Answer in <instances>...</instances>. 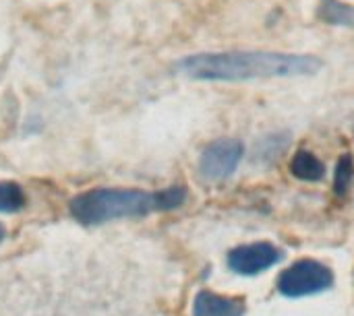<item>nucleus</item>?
<instances>
[{
	"mask_svg": "<svg viewBox=\"0 0 354 316\" xmlns=\"http://www.w3.org/2000/svg\"><path fill=\"white\" fill-rule=\"evenodd\" d=\"M290 172L299 180L317 182L324 178V164L309 151H297V155L290 161Z\"/></svg>",
	"mask_w": 354,
	"mask_h": 316,
	"instance_id": "7",
	"label": "nucleus"
},
{
	"mask_svg": "<svg viewBox=\"0 0 354 316\" xmlns=\"http://www.w3.org/2000/svg\"><path fill=\"white\" fill-rule=\"evenodd\" d=\"M322 19L332 25H348L354 27V6L338 2V0H324Z\"/></svg>",
	"mask_w": 354,
	"mask_h": 316,
	"instance_id": "9",
	"label": "nucleus"
},
{
	"mask_svg": "<svg viewBox=\"0 0 354 316\" xmlns=\"http://www.w3.org/2000/svg\"><path fill=\"white\" fill-rule=\"evenodd\" d=\"M2 240H4V228L0 226V244H2Z\"/></svg>",
	"mask_w": 354,
	"mask_h": 316,
	"instance_id": "11",
	"label": "nucleus"
},
{
	"mask_svg": "<svg viewBox=\"0 0 354 316\" xmlns=\"http://www.w3.org/2000/svg\"><path fill=\"white\" fill-rule=\"evenodd\" d=\"M25 192L17 182L0 180V213H17L25 207Z\"/></svg>",
	"mask_w": 354,
	"mask_h": 316,
	"instance_id": "8",
	"label": "nucleus"
},
{
	"mask_svg": "<svg viewBox=\"0 0 354 316\" xmlns=\"http://www.w3.org/2000/svg\"><path fill=\"white\" fill-rule=\"evenodd\" d=\"M245 300L214 292H199L193 302V316H243Z\"/></svg>",
	"mask_w": 354,
	"mask_h": 316,
	"instance_id": "6",
	"label": "nucleus"
},
{
	"mask_svg": "<svg viewBox=\"0 0 354 316\" xmlns=\"http://www.w3.org/2000/svg\"><path fill=\"white\" fill-rule=\"evenodd\" d=\"M176 72L199 81H253L315 75L322 62L315 56L284 52H207L176 62Z\"/></svg>",
	"mask_w": 354,
	"mask_h": 316,
	"instance_id": "1",
	"label": "nucleus"
},
{
	"mask_svg": "<svg viewBox=\"0 0 354 316\" xmlns=\"http://www.w3.org/2000/svg\"><path fill=\"white\" fill-rule=\"evenodd\" d=\"M187 192L183 186H172L158 192L133 190V188H91L77 195L68 209L71 215L85 224L97 226L106 221L143 217L158 211H170L185 203Z\"/></svg>",
	"mask_w": 354,
	"mask_h": 316,
	"instance_id": "2",
	"label": "nucleus"
},
{
	"mask_svg": "<svg viewBox=\"0 0 354 316\" xmlns=\"http://www.w3.org/2000/svg\"><path fill=\"white\" fill-rule=\"evenodd\" d=\"M354 176V164L351 155H342L338 166H336V178H334V190L338 197L346 195V190L351 188Z\"/></svg>",
	"mask_w": 354,
	"mask_h": 316,
	"instance_id": "10",
	"label": "nucleus"
},
{
	"mask_svg": "<svg viewBox=\"0 0 354 316\" xmlns=\"http://www.w3.org/2000/svg\"><path fill=\"white\" fill-rule=\"evenodd\" d=\"M245 153L243 143L234 141V139H220L214 141L212 145H207L201 153L199 159V172L203 178L207 180H224L228 176L234 174L236 166L241 164Z\"/></svg>",
	"mask_w": 354,
	"mask_h": 316,
	"instance_id": "4",
	"label": "nucleus"
},
{
	"mask_svg": "<svg viewBox=\"0 0 354 316\" xmlns=\"http://www.w3.org/2000/svg\"><path fill=\"white\" fill-rule=\"evenodd\" d=\"M334 284L332 271L317 261H297L278 277V290L286 298H305L328 290Z\"/></svg>",
	"mask_w": 354,
	"mask_h": 316,
	"instance_id": "3",
	"label": "nucleus"
},
{
	"mask_svg": "<svg viewBox=\"0 0 354 316\" xmlns=\"http://www.w3.org/2000/svg\"><path fill=\"white\" fill-rule=\"evenodd\" d=\"M282 253L270 242L243 244L228 253V267L239 275H257L278 265Z\"/></svg>",
	"mask_w": 354,
	"mask_h": 316,
	"instance_id": "5",
	"label": "nucleus"
}]
</instances>
